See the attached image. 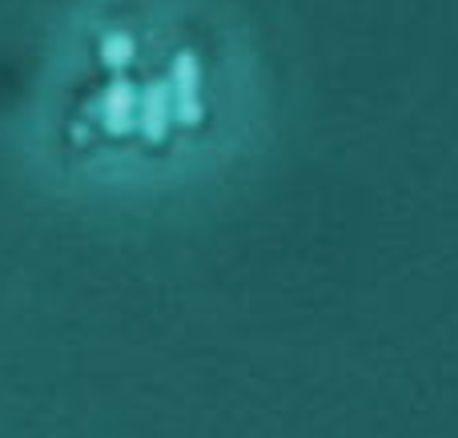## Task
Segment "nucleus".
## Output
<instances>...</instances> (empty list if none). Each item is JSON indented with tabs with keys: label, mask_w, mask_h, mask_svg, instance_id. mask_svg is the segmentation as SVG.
I'll return each mask as SVG.
<instances>
[{
	"label": "nucleus",
	"mask_w": 458,
	"mask_h": 438,
	"mask_svg": "<svg viewBox=\"0 0 458 438\" xmlns=\"http://www.w3.org/2000/svg\"><path fill=\"white\" fill-rule=\"evenodd\" d=\"M101 56H105V64H113V69H125L129 64V56H133V40L129 37H105L101 40Z\"/></svg>",
	"instance_id": "obj_4"
},
{
	"label": "nucleus",
	"mask_w": 458,
	"mask_h": 438,
	"mask_svg": "<svg viewBox=\"0 0 458 438\" xmlns=\"http://www.w3.org/2000/svg\"><path fill=\"white\" fill-rule=\"evenodd\" d=\"M165 88L161 85H153L149 88V97H145V137L149 141H161L165 137Z\"/></svg>",
	"instance_id": "obj_3"
},
{
	"label": "nucleus",
	"mask_w": 458,
	"mask_h": 438,
	"mask_svg": "<svg viewBox=\"0 0 458 438\" xmlns=\"http://www.w3.org/2000/svg\"><path fill=\"white\" fill-rule=\"evenodd\" d=\"M105 121H109L113 133H125L129 121H133V88H129L125 80H117V85L105 93Z\"/></svg>",
	"instance_id": "obj_1"
},
{
	"label": "nucleus",
	"mask_w": 458,
	"mask_h": 438,
	"mask_svg": "<svg viewBox=\"0 0 458 438\" xmlns=\"http://www.w3.org/2000/svg\"><path fill=\"white\" fill-rule=\"evenodd\" d=\"M193 61L190 56H182V61H177V101H182V121L185 125H193V121L201 117L198 113V105H193Z\"/></svg>",
	"instance_id": "obj_2"
}]
</instances>
